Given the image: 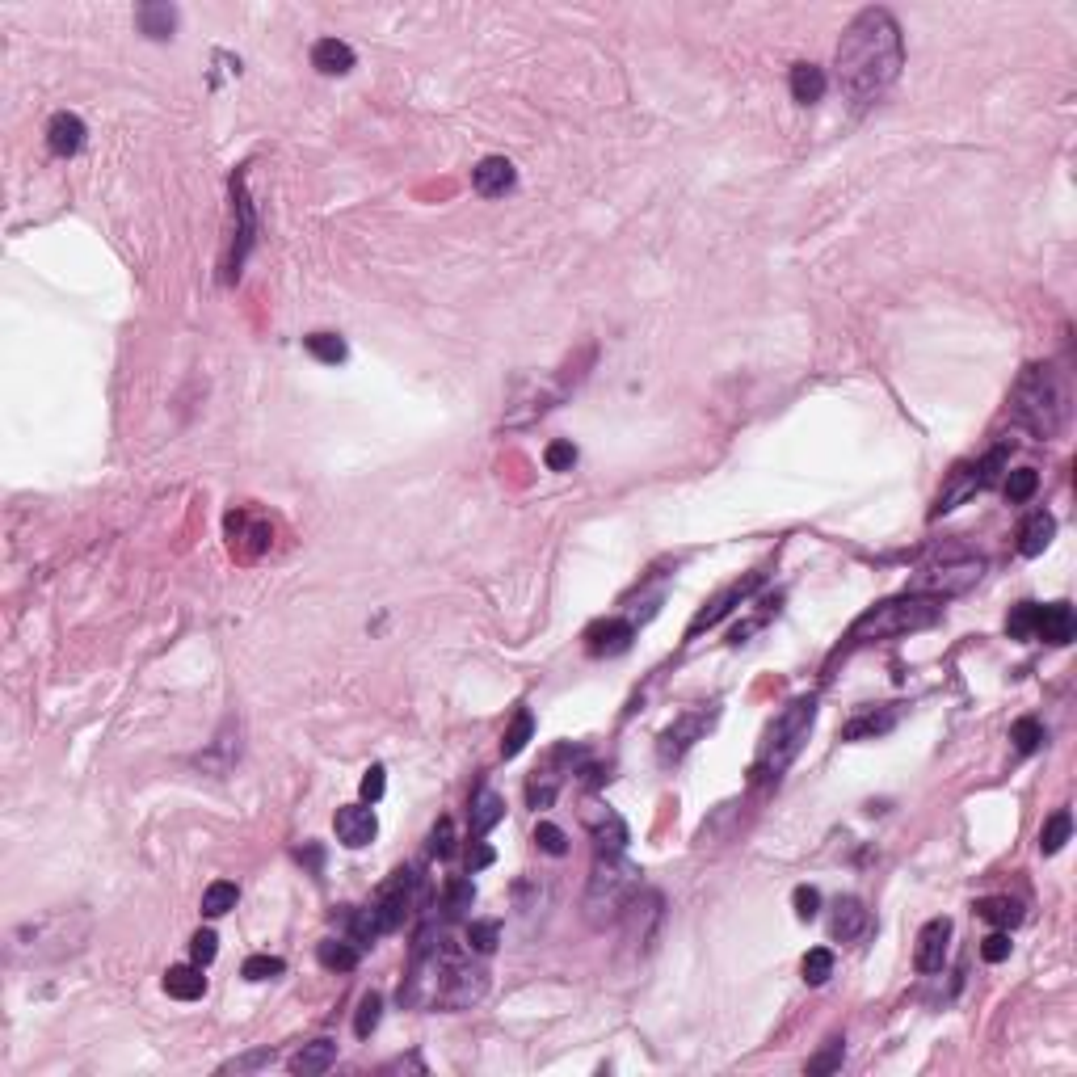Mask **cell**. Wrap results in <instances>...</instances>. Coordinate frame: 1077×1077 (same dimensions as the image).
Wrapping results in <instances>:
<instances>
[{
	"instance_id": "30",
	"label": "cell",
	"mask_w": 1077,
	"mask_h": 1077,
	"mask_svg": "<svg viewBox=\"0 0 1077 1077\" xmlns=\"http://www.w3.org/2000/svg\"><path fill=\"white\" fill-rule=\"evenodd\" d=\"M977 918H985L989 926H998V930H1010V926L1023 922V905L1014 897H981L977 901Z\"/></svg>"
},
{
	"instance_id": "49",
	"label": "cell",
	"mask_w": 1077,
	"mask_h": 1077,
	"mask_svg": "<svg viewBox=\"0 0 1077 1077\" xmlns=\"http://www.w3.org/2000/svg\"><path fill=\"white\" fill-rule=\"evenodd\" d=\"M1010 947H1014V943H1010V934H1006V930H993L989 939L981 943V960H985V964H1002V960H1010Z\"/></svg>"
},
{
	"instance_id": "5",
	"label": "cell",
	"mask_w": 1077,
	"mask_h": 1077,
	"mask_svg": "<svg viewBox=\"0 0 1077 1077\" xmlns=\"http://www.w3.org/2000/svg\"><path fill=\"white\" fill-rule=\"evenodd\" d=\"M939 615H943V602L926 598V594H905L897 602H880L876 611H867L855 627H850V644H871V640L922 632V627L939 623Z\"/></svg>"
},
{
	"instance_id": "46",
	"label": "cell",
	"mask_w": 1077,
	"mask_h": 1077,
	"mask_svg": "<svg viewBox=\"0 0 1077 1077\" xmlns=\"http://www.w3.org/2000/svg\"><path fill=\"white\" fill-rule=\"evenodd\" d=\"M543 463H547V472H573L577 446H573V442H552V446L543 451Z\"/></svg>"
},
{
	"instance_id": "16",
	"label": "cell",
	"mask_w": 1077,
	"mask_h": 1077,
	"mask_svg": "<svg viewBox=\"0 0 1077 1077\" xmlns=\"http://www.w3.org/2000/svg\"><path fill=\"white\" fill-rule=\"evenodd\" d=\"M632 640H636V627L627 623V619H598L585 632V648L594 657H619V653L632 648Z\"/></svg>"
},
{
	"instance_id": "28",
	"label": "cell",
	"mask_w": 1077,
	"mask_h": 1077,
	"mask_svg": "<svg viewBox=\"0 0 1077 1077\" xmlns=\"http://www.w3.org/2000/svg\"><path fill=\"white\" fill-rule=\"evenodd\" d=\"M501 817H505V800L497 796L493 787H480L476 796H472V833H476V838H484V833H489Z\"/></svg>"
},
{
	"instance_id": "13",
	"label": "cell",
	"mask_w": 1077,
	"mask_h": 1077,
	"mask_svg": "<svg viewBox=\"0 0 1077 1077\" xmlns=\"http://www.w3.org/2000/svg\"><path fill=\"white\" fill-rule=\"evenodd\" d=\"M762 581H766L762 573H749L745 581H737V585H728V589H724V594H720V598H711V606H703V611L695 615V623H690V632H686V636H690V640H695V636L703 632V627H716V623H720V619H724L728 611H737V606H741V602H745L749 594H754V589H758Z\"/></svg>"
},
{
	"instance_id": "35",
	"label": "cell",
	"mask_w": 1077,
	"mask_h": 1077,
	"mask_svg": "<svg viewBox=\"0 0 1077 1077\" xmlns=\"http://www.w3.org/2000/svg\"><path fill=\"white\" fill-rule=\"evenodd\" d=\"M1069 833H1073V817H1069V808L1052 812V817L1044 821V829H1040V850H1044V855H1056V850H1061V846L1069 842Z\"/></svg>"
},
{
	"instance_id": "14",
	"label": "cell",
	"mask_w": 1077,
	"mask_h": 1077,
	"mask_svg": "<svg viewBox=\"0 0 1077 1077\" xmlns=\"http://www.w3.org/2000/svg\"><path fill=\"white\" fill-rule=\"evenodd\" d=\"M232 202H236V232H232V253H228V270L240 274V266H245V257L253 249V232H257V223H253V202L245 194V177L232 181Z\"/></svg>"
},
{
	"instance_id": "12",
	"label": "cell",
	"mask_w": 1077,
	"mask_h": 1077,
	"mask_svg": "<svg viewBox=\"0 0 1077 1077\" xmlns=\"http://www.w3.org/2000/svg\"><path fill=\"white\" fill-rule=\"evenodd\" d=\"M333 829H337V842H341V846L362 850V846H371V842H375L379 821H375V812H371L367 804H345V808H337Z\"/></svg>"
},
{
	"instance_id": "32",
	"label": "cell",
	"mask_w": 1077,
	"mask_h": 1077,
	"mask_svg": "<svg viewBox=\"0 0 1077 1077\" xmlns=\"http://www.w3.org/2000/svg\"><path fill=\"white\" fill-rule=\"evenodd\" d=\"M476 905V884L467 880V876H455V880H446V892H442V909H446V918H463L467 909Z\"/></svg>"
},
{
	"instance_id": "15",
	"label": "cell",
	"mask_w": 1077,
	"mask_h": 1077,
	"mask_svg": "<svg viewBox=\"0 0 1077 1077\" xmlns=\"http://www.w3.org/2000/svg\"><path fill=\"white\" fill-rule=\"evenodd\" d=\"M947 943H951V918H930L918 930V951H913V964H918V972H943Z\"/></svg>"
},
{
	"instance_id": "3",
	"label": "cell",
	"mask_w": 1077,
	"mask_h": 1077,
	"mask_svg": "<svg viewBox=\"0 0 1077 1077\" xmlns=\"http://www.w3.org/2000/svg\"><path fill=\"white\" fill-rule=\"evenodd\" d=\"M812 724H817V695H800V699H791L775 724L766 728V737H762V749H758V758H754V783H770V779H779L783 770L800 758V749L812 733Z\"/></svg>"
},
{
	"instance_id": "20",
	"label": "cell",
	"mask_w": 1077,
	"mask_h": 1077,
	"mask_svg": "<svg viewBox=\"0 0 1077 1077\" xmlns=\"http://www.w3.org/2000/svg\"><path fill=\"white\" fill-rule=\"evenodd\" d=\"M972 493H981V484H977V467H955L951 472V484L947 489L939 493V501H934V510H930V518H943V514H951V510H960V505L972 497Z\"/></svg>"
},
{
	"instance_id": "53",
	"label": "cell",
	"mask_w": 1077,
	"mask_h": 1077,
	"mask_svg": "<svg viewBox=\"0 0 1077 1077\" xmlns=\"http://www.w3.org/2000/svg\"><path fill=\"white\" fill-rule=\"evenodd\" d=\"M261 1065H274V1052H253V1056H240V1061L223 1065V1073H249V1069H261Z\"/></svg>"
},
{
	"instance_id": "41",
	"label": "cell",
	"mask_w": 1077,
	"mask_h": 1077,
	"mask_svg": "<svg viewBox=\"0 0 1077 1077\" xmlns=\"http://www.w3.org/2000/svg\"><path fill=\"white\" fill-rule=\"evenodd\" d=\"M282 972H287V964H282L278 955H249L245 968H240V977L245 981H274V977H282Z\"/></svg>"
},
{
	"instance_id": "36",
	"label": "cell",
	"mask_w": 1077,
	"mask_h": 1077,
	"mask_svg": "<svg viewBox=\"0 0 1077 1077\" xmlns=\"http://www.w3.org/2000/svg\"><path fill=\"white\" fill-rule=\"evenodd\" d=\"M1035 627H1040V606L1035 602H1019L1006 619V632L1010 640H1035Z\"/></svg>"
},
{
	"instance_id": "4",
	"label": "cell",
	"mask_w": 1077,
	"mask_h": 1077,
	"mask_svg": "<svg viewBox=\"0 0 1077 1077\" xmlns=\"http://www.w3.org/2000/svg\"><path fill=\"white\" fill-rule=\"evenodd\" d=\"M640 888V871L627 863L623 855H598L594 871H589V888H585V922L602 930L623 918V905L632 901V892Z\"/></svg>"
},
{
	"instance_id": "23",
	"label": "cell",
	"mask_w": 1077,
	"mask_h": 1077,
	"mask_svg": "<svg viewBox=\"0 0 1077 1077\" xmlns=\"http://www.w3.org/2000/svg\"><path fill=\"white\" fill-rule=\"evenodd\" d=\"M333 1061H337V1044L333 1040H312V1044H303L291 1056V1073L295 1077H316V1073H329Z\"/></svg>"
},
{
	"instance_id": "44",
	"label": "cell",
	"mask_w": 1077,
	"mask_h": 1077,
	"mask_svg": "<svg viewBox=\"0 0 1077 1077\" xmlns=\"http://www.w3.org/2000/svg\"><path fill=\"white\" fill-rule=\"evenodd\" d=\"M379 1010H383L379 993H367V998L358 1002V1014H354V1035H358V1040H367V1035L379 1027Z\"/></svg>"
},
{
	"instance_id": "55",
	"label": "cell",
	"mask_w": 1077,
	"mask_h": 1077,
	"mask_svg": "<svg viewBox=\"0 0 1077 1077\" xmlns=\"http://www.w3.org/2000/svg\"><path fill=\"white\" fill-rule=\"evenodd\" d=\"M299 859H308V863L320 871V846H303V850H299Z\"/></svg>"
},
{
	"instance_id": "37",
	"label": "cell",
	"mask_w": 1077,
	"mask_h": 1077,
	"mask_svg": "<svg viewBox=\"0 0 1077 1077\" xmlns=\"http://www.w3.org/2000/svg\"><path fill=\"white\" fill-rule=\"evenodd\" d=\"M303 345H308V354H312V358L333 362V367H337V362H345V354H350L337 333H312V337H303Z\"/></svg>"
},
{
	"instance_id": "39",
	"label": "cell",
	"mask_w": 1077,
	"mask_h": 1077,
	"mask_svg": "<svg viewBox=\"0 0 1077 1077\" xmlns=\"http://www.w3.org/2000/svg\"><path fill=\"white\" fill-rule=\"evenodd\" d=\"M1035 489H1040V472L1035 467H1014V472L1006 476V497L1019 505V501H1031Z\"/></svg>"
},
{
	"instance_id": "18",
	"label": "cell",
	"mask_w": 1077,
	"mask_h": 1077,
	"mask_svg": "<svg viewBox=\"0 0 1077 1077\" xmlns=\"http://www.w3.org/2000/svg\"><path fill=\"white\" fill-rule=\"evenodd\" d=\"M867 922H871V913H867V905L859 901V897H842L838 905H833V918H829V934L838 943H855L859 934L867 930Z\"/></svg>"
},
{
	"instance_id": "38",
	"label": "cell",
	"mask_w": 1077,
	"mask_h": 1077,
	"mask_svg": "<svg viewBox=\"0 0 1077 1077\" xmlns=\"http://www.w3.org/2000/svg\"><path fill=\"white\" fill-rule=\"evenodd\" d=\"M800 972H804V981H808V985H825V981L833 977V951H829V947H812V951L804 955Z\"/></svg>"
},
{
	"instance_id": "22",
	"label": "cell",
	"mask_w": 1077,
	"mask_h": 1077,
	"mask_svg": "<svg viewBox=\"0 0 1077 1077\" xmlns=\"http://www.w3.org/2000/svg\"><path fill=\"white\" fill-rule=\"evenodd\" d=\"M312 68L324 76H345L354 68V47L341 43V38H320L312 47Z\"/></svg>"
},
{
	"instance_id": "11",
	"label": "cell",
	"mask_w": 1077,
	"mask_h": 1077,
	"mask_svg": "<svg viewBox=\"0 0 1077 1077\" xmlns=\"http://www.w3.org/2000/svg\"><path fill=\"white\" fill-rule=\"evenodd\" d=\"M585 829H589V838H594L598 846V855H623V846H627V825L615 808H602V804H589L585 808Z\"/></svg>"
},
{
	"instance_id": "9",
	"label": "cell",
	"mask_w": 1077,
	"mask_h": 1077,
	"mask_svg": "<svg viewBox=\"0 0 1077 1077\" xmlns=\"http://www.w3.org/2000/svg\"><path fill=\"white\" fill-rule=\"evenodd\" d=\"M711 720H716V711H686V716H678V720L661 733V745H657L661 762H678V758H686L690 749H695V741L711 728Z\"/></svg>"
},
{
	"instance_id": "2",
	"label": "cell",
	"mask_w": 1077,
	"mask_h": 1077,
	"mask_svg": "<svg viewBox=\"0 0 1077 1077\" xmlns=\"http://www.w3.org/2000/svg\"><path fill=\"white\" fill-rule=\"evenodd\" d=\"M1010 417L1035 438H1056L1069 421V388L1052 362H1035L1010 392Z\"/></svg>"
},
{
	"instance_id": "54",
	"label": "cell",
	"mask_w": 1077,
	"mask_h": 1077,
	"mask_svg": "<svg viewBox=\"0 0 1077 1077\" xmlns=\"http://www.w3.org/2000/svg\"><path fill=\"white\" fill-rule=\"evenodd\" d=\"M493 863V850L484 846V842H472V850H467V871H480V867H489Z\"/></svg>"
},
{
	"instance_id": "50",
	"label": "cell",
	"mask_w": 1077,
	"mask_h": 1077,
	"mask_svg": "<svg viewBox=\"0 0 1077 1077\" xmlns=\"http://www.w3.org/2000/svg\"><path fill=\"white\" fill-rule=\"evenodd\" d=\"M215 951H219L215 930H198L194 939H190V960H194V964H211V960H215Z\"/></svg>"
},
{
	"instance_id": "24",
	"label": "cell",
	"mask_w": 1077,
	"mask_h": 1077,
	"mask_svg": "<svg viewBox=\"0 0 1077 1077\" xmlns=\"http://www.w3.org/2000/svg\"><path fill=\"white\" fill-rule=\"evenodd\" d=\"M1035 640H1048V644H1069L1073 640V611H1069V602L1040 606V627H1035Z\"/></svg>"
},
{
	"instance_id": "1",
	"label": "cell",
	"mask_w": 1077,
	"mask_h": 1077,
	"mask_svg": "<svg viewBox=\"0 0 1077 1077\" xmlns=\"http://www.w3.org/2000/svg\"><path fill=\"white\" fill-rule=\"evenodd\" d=\"M833 68H838V85L850 106L855 110L876 106L901 80V68H905V38H901L897 17L888 9H863L842 30Z\"/></svg>"
},
{
	"instance_id": "8",
	"label": "cell",
	"mask_w": 1077,
	"mask_h": 1077,
	"mask_svg": "<svg viewBox=\"0 0 1077 1077\" xmlns=\"http://www.w3.org/2000/svg\"><path fill=\"white\" fill-rule=\"evenodd\" d=\"M985 573V564L981 560H960V564H943V568H926V573L909 585V594H926V598H955V594H964V589H972L981 581Z\"/></svg>"
},
{
	"instance_id": "52",
	"label": "cell",
	"mask_w": 1077,
	"mask_h": 1077,
	"mask_svg": "<svg viewBox=\"0 0 1077 1077\" xmlns=\"http://www.w3.org/2000/svg\"><path fill=\"white\" fill-rule=\"evenodd\" d=\"M383 787H388V779H383V766H371L367 775H362V783H358V791H362V800H367V804L383 800Z\"/></svg>"
},
{
	"instance_id": "21",
	"label": "cell",
	"mask_w": 1077,
	"mask_h": 1077,
	"mask_svg": "<svg viewBox=\"0 0 1077 1077\" xmlns=\"http://www.w3.org/2000/svg\"><path fill=\"white\" fill-rule=\"evenodd\" d=\"M165 993L177 1002H198L207 993V977H202V964H173L165 972Z\"/></svg>"
},
{
	"instance_id": "19",
	"label": "cell",
	"mask_w": 1077,
	"mask_h": 1077,
	"mask_svg": "<svg viewBox=\"0 0 1077 1077\" xmlns=\"http://www.w3.org/2000/svg\"><path fill=\"white\" fill-rule=\"evenodd\" d=\"M85 123H80L76 114H68V110H59L51 123H47V148L55 152V156H76L80 148H85Z\"/></svg>"
},
{
	"instance_id": "34",
	"label": "cell",
	"mask_w": 1077,
	"mask_h": 1077,
	"mask_svg": "<svg viewBox=\"0 0 1077 1077\" xmlns=\"http://www.w3.org/2000/svg\"><path fill=\"white\" fill-rule=\"evenodd\" d=\"M531 737H535V716H531V711L522 707L518 716H514V724L505 728V737H501V758H518L522 749H526V741H531Z\"/></svg>"
},
{
	"instance_id": "48",
	"label": "cell",
	"mask_w": 1077,
	"mask_h": 1077,
	"mask_svg": "<svg viewBox=\"0 0 1077 1077\" xmlns=\"http://www.w3.org/2000/svg\"><path fill=\"white\" fill-rule=\"evenodd\" d=\"M791 905H796V918L800 922H812L821 913V892L817 888H808V884H800L796 892H791Z\"/></svg>"
},
{
	"instance_id": "42",
	"label": "cell",
	"mask_w": 1077,
	"mask_h": 1077,
	"mask_svg": "<svg viewBox=\"0 0 1077 1077\" xmlns=\"http://www.w3.org/2000/svg\"><path fill=\"white\" fill-rule=\"evenodd\" d=\"M535 846L543 850V855L560 859V855H568V833L560 825H552V821H539L535 825Z\"/></svg>"
},
{
	"instance_id": "40",
	"label": "cell",
	"mask_w": 1077,
	"mask_h": 1077,
	"mask_svg": "<svg viewBox=\"0 0 1077 1077\" xmlns=\"http://www.w3.org/2000/svg\"><path fill=\"white\" fill-rule=\"evenodd\" d=\"M1010 741H1014V749H1019V754H1035V749L1044 745V724H1040V720H1031V716L1014 720Z\"/></svg>"
},
{
	"instance_id": "7",
	"label": "cell",
	"mask_w": 1077,
	"mask_h": 1077,
	"mask_svg": "<svg viewBox=\"0 0 1077 1077\" xmlns=\"http://www.w3.org/2000/svg\"><path fill=\"white\" fill-rule=\"evenodd\" d=\"M413 901H417V871H413V867H400L396 876L379 888V897H375V905H371L375 926H379L383 934L396 930V926H404V918H409Z\"/></svg>"
},
{
	"instance_id": "27",
	"label": "cell",
	"mask_w": 1077,
	"mask_h": 1077,
	"mask_svg": "<svg viewBox=\"0 0 1077 1077\" xmlns=\"http://www.w3.org/2000/svg\"><path fill=\"white\" fill-rule=\"evenodd\" d=\"M787 85H791V97H796L800 106H812V101L825 97L829 80H825V68H817V64H796V68H791Z\"/></svg>"
},
{
	"instance_id": "47",
	"label": "cell",
	"mask_w": 1077,
	"mask_h": 1077,
	"mask_svg": "<svg viewBox=\"0 0 1077 1077\" xmlns=\"http://www.w3.org/2000/svg\"><path fill=\"white\" fill-rule=\"evenodd\" d=\"M430 855L434 859H451L455 855V825H451V817H442L434 825V833H430Z\"/></svg>"
},
{
	"instance_id": "26",
	"label": "cell",
	"mask_w": 1077,
	"mask_h": 1077,
	"mask_svg": "<svg viewBox=\"0 0 1077 1077\" xmlns=\"http://www.w3.org/2000/svg\"><path fill=\"white\" fill-rule=\"evenodd\" d=\"M1052 535H1056V518H1052L1048 510H1035V514L1019 526V552H1023V556H1040L1044 547L1052 543Z\"/></svg>"
},
{
	"instance_id": "51",
	"label": "cell",
	"mask_w": 1077,
	"mask_h": 1077,
	"mask_svg": "<svg viewBox=\"0 0 1077 1077\" xmlns=\"http://www.w3.org/2000/svg\"><path fill=\"white\" fill-rule=\"evenodd\" d=\"M842 1056H846L842 1040H829V1044H825V1052H821V1056H812V1061H808V1073H833V1069L842 1065Z\"/></svg>"
},
{
	"instance_id": "31",
	"label": "cell",
	"mask_w": 1077,
	"mask_h": 1077,
	"mask_svg": "<svg viewBox=\"0 0 1077 1077\" xmlns=\"http://www.w3.org/2000/svg\"><path fill=\"white\" fill-rule=\"evenodd\" d=\"M316 960L329 968V972H350V968H358V943H350V939H324L316 947Z\"/></svg>"
},
{
	"instance_id": "45",
	"label": "cell",
	"mask_w": 1077,
	"mask_h": 1077,
	"mask_svg": "<svg viewBox=\"0 0 1077 1077\" xmlns=\"http://www.w3.org/2000/svg\"><path fill=\"white\" fill-rule=\"evenodd\" d=\"M892 728V711H884V716H859V720H850L846 724V741H863V737H880Z\"/></svg>"
},
{
	"instance_id": "6",
	"label": "cell",
	"mask_w": 1077,
	"mask_h": 1077,
	"mask_svg": "<svg viewBox=\"0 0 1077 1077\" xmlns=\"http://www.w3.org/2000/svg\"><path fill=\"white\" fill-rule=\"evenodd\" d=\"M89 930H76L68 926V913H55V918H43V922H30L13 934V955L30 951V960H55V955H68L85 943Z\"/></svg>"
},
{
	"instance_id": "43",
	"label": "cell",
	"mask_w": 1077,
	"mask_h": 1077,
	"mask_svg": "<svg viewBox=\"0 0 1077 1077\" xmlns=\"http://www.w3.org/2000/svg\"><path fill=\"white\" fill-rule=\"evenodd\" d=\"M501 943V926L497 922H472L467 926V947H472L476 955H493Z\"/></svg>"
},
{
	"instance_id": "10",
	"label": "cell",
	"mask_w": 1077,
	"mask_h": 1077,
	"mask_svg": "<svg viewBox=\"0 0 1077 1077\" xmlns=\"http://www.w3.org/2000/svg\"><path fill=\"white\" fill-rule=\"evenodd\" d=\"M623 922H627V943L644 947L653 939V930L661 926V892H632V901L623 905Z\"/></svg>"
},
{
	"instance_id": "25",
	"label": "cell",
	"mask_w": 1077,
	"mask_h": 1077,
	"mask_svg": "<svg viewBox=\"0 0 1077 1077\" xmlns=\"http://www.w3.org/2000/svg\"><path fill=\"white\" fill-rule=\"evenodd\" d=\"M560 783H564V775H560V758L552 754V758H547V766L535 770V779L526 783V804H531L535 812H539V808H552Z\"/></svg>"
},
{
	"instance_id": "33",
	"label": "cell",
	"mask_w": 1077,
	"mask_h": 1077,
	"mask_svg": "<svg viewBox=\"0 0 1077 1077\" xmlns=\"http://www.w3.org/2000/svg\"><path fill=\"white\" fill-rule=\"evenodd\" d=\"M240 901V888L232 880H215L207 892H202V913L207 918H223V913H232Z\"/></svg>"
},
{
	"instance_id": "17",
	"label": "cell",
	"mask_w": 1077,
	"mask_h": 1077,
	"mask_svg": "<svg viewBox=\"0 0 1077 1077\" xmlns=\"http://www.w3.org/2000/svg\"><path fill=\"white\" fill-rule=\"evenodd\" d=\"M514 165L505 156H484L480 165L472 169V186H476V194H484V198H501L505 190H514Z\"/></svg>"
},
{
	"instance_id": "29",
	"label": "cell",
	"mask_w": 1077,
	"mask_h": 1077,
	"mask_svg": "<svg viewBox=\"0 0 1077 1077\" xmlns=\"http://www.w3.org/2000/svg\"><path fill=\"white\" fill-rule=\"evenodd\" d=\"M135 22H139V30H144L148 38L165 43V38H173V30H177V9L173 5H139Z\"/></svg>"
}]
</instances>
